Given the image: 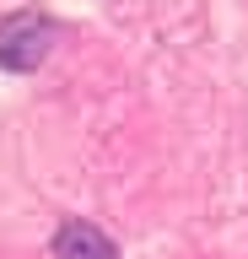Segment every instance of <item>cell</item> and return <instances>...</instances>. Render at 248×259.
I'll use <instances>...</instances> for the list:
<instances>
[{
	"instance_id": "cell-1",
	"label": "cell",
	"mask_w": 248,
	"mask_h": 259,
	"mask_svg": "<svg viewBox=\"0 0 248 259\" xmlns=\"http://www.w3.org/2000/svg\"><path fill=\"white\" fill-rule=\"evenodd\" d=\"M49 49H54V22L43 11L0 16V70L27 76V70H38V65L49 60Z\"/></svg>"
},
{
	"instance_id": "cell-2",
	"label": "cell",
	"mask_w": 248,
	"mask_h": 259,
	"mask_svg": "<svg viewBox=\"0 0 248 259\" xmlns=\"http://www.w3.org/2000/svg\"><path fill=\"white\" fill-rule=\"evenodd\" d=\"M54 254L60 259H119V248H114V238H108L103 227L65 222L60 232H54Z\"/></svg>"
}]
</instances>
